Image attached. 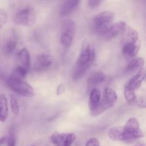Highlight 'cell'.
Masks as SVG:
<instances>
[{
	"label": "cell",
	"instance_id": "cell-1",
	"mask_svg": "<svg viewBox=\"0 0 146 146\" xmlns=\"http://www.w3.org/2000/svg\"><path fill=\"white\" fill-rule=\"evenodd\" d=\"M96 58L95 49L88 41L83 42L81 53L76 62L73 73L74 81L80 79L91 66Z\"/></svg>",
	"mask_w": 146,
	"mask_h": 146
},
{
	"label": "cell",
	"instance_id": "cell-2",
	"mask_svg": "<svg viewBox=\"0 0 146 146\" xmlns=\"http://www.w3.org/2000/svg\"><path fill=\"white\" fill-rule=\"evenodd\" d=\"M122 52L128 59H133L141 48L139 34L135 29L127 25L122 33Z\"/></svg>",
	"mask_w": 146,
	"mask_h": 146
},
{
	"label": "cell",
	"instance_id": "cell-3",
	"mask_svg": "<svg viewBox=\"0 0 146 146\" xmlns=\"http://www.w3.org/2000/svg\"><path fill=\"white\" fill-rule=\"evenodd\" d=\"M115 14L112 11H104L99 13L93 19L92 29L98 35L103 36L113 24Z\"/></svg>",
	"mask_w": 146,
	"mask_h": 146
},
{
	"label": "cell",
	"instance_id": "cell-4",
	"mask_svg": "<svg viewBox=\"0 0 146 146\" xmlns=\"http://www.w3.org/2000/svg\"><path fill=\"white\" fill-rule=\"evenodd\" d=\"M117 100H118V95L115 90L109 87H106L104 89V95L100 101L99 106L96 110L91 113V115L93 116H98L101 115L106 111L113 106Z\"/></svg>",
	"mask_w": 146,
	"mask_h": 146
},
{
	"label": "cell",
	"instance_id": "cell-5",
	"mask_svg": "<svg viewBox=\"0 0 146 146\" xmlns=\"http://www.w3.org/2000/svg\"><path fill=\"white\" fill-rule=\"evenodd\" d=\"M123 142L125 143H133L143 137L139 123L135 118H131L128 120L123 127Z\"/></svg>",
	"mask_w": 146,
	"mask_h": 146
},
{
	"label": "cell",
	"instance_id": "cell-6",
	"mask_svg": "<svg viewBox=\"0 0 146 146\" xmlns=\"http://www.w3.org/2000/svg\"><path fill=\"white\" fill-rule=\"evenodd\" d=\"M36 20V16L33 7L30 6L24 7L19 10L14 15V23L17 25L24 27H31Z\"/></svg>",
	"mask_w": 146,
	"mask_h": 146
},
{
	"label": "cell",
	"instance_id": "cell-7",
	"mask_svg": "<svg viewBox=\"0 0 146 146\" xmlns=\"http://www.w3.org/2000/svg\"><path fill=\"white\" fill-rule=\"evenodd\" d=\"M7 84L11 90L20 96L31 98L35 94L34 88L26 81L23 80H17L9 77L7 80Z\"/></svg>",
	"mask_w": 146,
	"mask_h": 146
},
{
	"label": "cell",
	"instance_id": "cell-8",
	"mask_svg": "<svg viewBox=\"0 0 146 146\" xmlns=\"http://www.w3.org/2000/svg\"><path fill=\"white\" fill-rule=\"evenodd\" d=\"M76 31L75 21L71 19L65 20L61 29V43L65 48H69L73 44Z\"/></svg>",
	"mask_w": 146,
	"mask_h": 146
},
{
	"label": "cell",
	"instance_id": "cell-9",
	"mask_svg": "<svg viewBox=\"0 0 146 146\" xmlns=\"http://www.w3.org/2000/svg\"><path fill=\"white\" fill-rule=\"evenodd\" d=\"M54 64V58L48 53H41L36 56L34 68L37 72H44L49 69Z\"/></svg>",
	"mask_w": 146,
	"mask_h": 146
},
{
	"label": "cell",
	"instance_id": "cell-10",
	"mask_svg": "<svg viewBox=\"0 0 146 146\" xmlns=\"http://www.w3.org/2000/svg\"><path fill=\"white\" fill-rule=\"evenodd\" d=\"M76 135L73 133H60L58 132H54L51 135V143L55 146H71L75 141Z\"/></svg>",
	"mask_w": 146,
	"mask_h": 146
},
{
	"label": "cell",
	"instance_id": "cell-11",
	"mask_svg": "<svg viewBox=\"0 0 146 146\" xmlns=\"http://www.w3.org/2000/svg\"><path fill=\"white\" fill-rule=\"evenodd\" d=\"M127 25L128 24H126V22L123 21H120L118 22L113 23V24L110 27L109 29L106 31V33L102 37L105 38L106 40H110L111 38H115L118 35L122 34Z\"/></svg>",
	"mask_w": 146,
	"mask_h": 146
},
{
	"label": "cell",
	"instance_id": "cell-12",
	"mask_svg": "<svg viewBox=\"0 0 146 146\" xmlns=\"http://www.w3.org/2000/svg\"><path fill=\"white\" fill-rule=\"evenodd\" d=\"M106 75L103 71H98L93 73L87 80V87L88 91H90L93 88H96L98 85L101 84L106 81Z\"/></svg>",
	"mask_w": 146,
	"mask_h": 146
},
{
	"label": "cell",
	"instance_id": "cell-13",
	"mask_svg": "<svg viewBox=\"0 0 146 146\" xmlns=\"http://www.w3.org/2000/svg\"><path fill=\"white\" fill-rule=\"evenodd\" d=\"M101 99V94L98 88H93L90 91L89 100H88V107L91 113L97 109Z\"/></svg>",
	"mask_w": 146,
	"mask_h": 146
},
{
	"label": "cell",
	"instance_id": "cell-14",
	"mask_svg": "<svg viewBox=\"0 0 146 146\" xmlns=\"http://www.w3.org/2000/svg\"><path fill=\"white\" fill-rule=\"evenodd\" d=\"M145 69L143 68L141 70H140L139 71H138V72L130 79V81H128L127 85L131 87L132 88H133L134 90L138 89V88H139L141 86V85H142L143 82L144 80H145Z\"/></svg>",
	"mask_w": 146,
	"mask_h": 146
},
{
	"label": "cell",
	"instance_id": "cell-15",
	"mask_svg": "<svg viewBox=\"0 0 146 146\" xmlns=\"http://www.w3.org/2000/svg\"><path fill=\"white\" fill-rule=\"evenodd\" d=\"M80 2L81 1H77V0H70V1H64L60 9V14L63 17L69 15L75 10H76V9L79 6Z\"/></svg>",
	"mask_w": 146,
	"mask_h": 146
},
{
	"label": "cell",
	"instance_id": "cell-16",
	"mask_svg": "<svg viewBox=\"0 0 146 146\" xmlns=\"http://www.w3.org/2000/svg\"><path fill=\"white\" fill-rule=\"evenodd\" d=\"M108 137L111 140L114 141H124V133L123 127L122 126H115L111 128L108 130Z\"/></svg>",
	"mask_w": 146,
	"mask_h": 146
},
{
	"label": "cell",
	"instance_id": "cell-17",
	"mask_svg": "<svg viewBox=\"0 0 146 146\" xmlns=\"http://www.w3.org/2000/svg\"><path fill=\"white\" fill-rule=\"evenodd\" d=\"M8 101L5 94H0V121L5 122L8 118Z\"/></svg>",
	"mask_w": 146,
	"mask_h": 146
},
{
	"label": "cell",
	"instance_id": "cell-18",
	"mask_svg": "<svg viewBox=\"0 0 146 146\" xmlns=\"http://www.w3.org/2000/svg\"><path fill=\"white\" fill-rule=\"evenodd\" d=\"M17 57L21 66L29 69L30 64H31V57L29 52L27 48H23L20 50L17 54Z\"/></svg>",
	"mask_w": 146,
	"mask_h": 146
},
{
	"label": "cell",
	"instance_id": "cell-19",
	"mask_svg": "<svg viewBox=\"0 0 146 146\" xmlns=\"http://www.w3.org/2000/svg\"><path fill=\"white\" fill-rule=\"evenodd\" d=\"M145 61L143 58H135L131 60L126 67L128 72H134V71H139L144 68Z\"/></svg>",
	"mask_w": 146,
	"mask_h": 146
},
{
	"label": "cell",
	"instance_id": "cell-20",
	"mask_svg": "<svg viewBox=\"0 0 146 146\" xmlns=\"http://www.w3.org/2000/svg\"><path fill=\"white\" fill-rule=\"evenodd\" d=\"M135 91V90H134L133 88L130 87L127 84L124 88V96H125V98L128 105L132 106L135 104L137 97Z\"/></svg>",
	"mask_w": 146,
	"mask_h": 146
},
{
	"label": "cell",
	"instance_id": "cell-21",
	"mask_svg": "<svg viewBox=\"0 0 146 146\" xmlns=\"http://www.w3.org/2000/svg\"><path fill=\"white\" fill-rule=\"evenodd\" d=\"M28 71V68L21 66H19L16 67L14 68L12 74H11V75L9 77L11 78H14V79L23 80L27 76Z\"/></svg>",
	"mask_w": 146,
	"mask_h": 146
},
{
	"label": "cell",
	"instance_id": "cell-22",
	"mask_svg": "<svg viewBox=\"0 0 146 146\" xmlns=\"http://www.w3.org/2000/svg\"><path fill=\"white\" fill-rule=\"evenodd\" d=\"M17 45V39H16V38H14V37L10 38L5 43L4 46H3V51H4V54H11V53L14 52V50L16 49Z\"/></svg>",
	"mask_w": 146,
	"mask_h": 146
},
{
	"label": "cell",
	"instance_id": "cell-23",
	"mask_svg": "<svg viewBox=\"0 0 146 146\" xmlns=\"http://www.w3.org/2000/svg\"><path fill=\"white\" fill-rule=\"evenodd\" d=\"M10 106L13 114L14 115H18L19 113V105L17 99L13 95L10 96Z\"/></svg>",
	"mask_w": 146,
	"mask_h": 146
},
{
	"label": "cell",
	"instance_id": "cell-24",
	"mask_svg": "<svg viewBox=\"0 0 146 146\" xmlns=\"http://www.w3.org/2000/svg\"><path fill=\"white\" fill-rule=\"evenodd\" d=\"M8 20V14L6 10L0 9V29L3 28L4 25L7 24Z\"/></svg>",
	"mask_w": 146,
	"mask_h": 146
},
{
	"label": "cell",
	"instance_id": "cell-25",
	"mask_svg": "<svg viewBox=\"0 0 146 146\" xmlns=\"http://www.w3.org/2000/svg\"><path fill=\"white\" fill-rule=\"evenodd\" d=\"M6 143L7 146H16V137L14 133L11 131L7 137H6Z\"/></svg>",
	"mask_w": 146,
	"mask_h": 146
},
{
	"label": "cell",
	"instance_id": "cell-26",
	"mask_svg": "<svg viewBox=\"0 0 146 146\" xmlns=\"http://www.w3.org/2000/svg\"><path fill=\"white\" fill-rule=\"evenodd\" d=\"M101 3H102V1H98V0H89V1H87L88 7L91 9L97 8V7H99L100 4H101Z\"/></svg>",
	"mask_w": 146,
	"mask_h": 146
},
{
	"label": "cell",
	"instance_id": "cell-27",
	"mask_svg": "<svg viewBox=\"0 0 146 146\" xmlns=\"http://www.w3.org/2000/svg\"><path fill=\"white\" fill-rule=\"evenodd\" d=\"M135 103L137 104V106H138L139 108H145V98L144 96H141L136 99V101Z\"/></svg>",
	"mask_w": 146,
	"mask_h": 146
},
{
	"label": "cell",
	"instance_id": "cell-28",
	"mask_svg": "<svg viewBox=\"0 0 146 146\" xmlns=\"http://www.w3.org/2000/svg\"><path fill=\"white\" fill-rule=\"evenodd\" d=\"M85 146H100V143L97 138H92L88 140Z\"/></svg>",
	"mask_w": 146,
	"mask_h": 146
},
{
	"label": "cell",
	"instance_id": "cell-29",
	"mask_svg": "<svg viewBox=\"0 0 146 146\" xmlns=\"http://www.w3.org/2000/svg\"><path fill=\"white\" fill-rule=\"evenodd\" d=\"M65 90H66V86L64 85V84H60V85L58 86V88H57V90H56L57 95L58 96L61 95V94L65 91Z\"/></svg>",
	"mask_w": 146,
	"mask_h": 146
},
{
	"label": "cell",
	"instance_id": "cell-30",
	"mask_svg": "<svg viewBox=\"0 0 146 146\" xmlns=\"http://www.w3.org/2000/svg\"><path fill=\"white\" fill-rule=\"evenodd\" d=\"M6 137H2V138H0V146L2 145L4 143H6Z\"/></svg>",
	"mask_w": 146,
	"mask_h": 146
},
{
	"label": "cell",
	"instance_id": "cell-31",
	"mask_svg": "<svg viewBox=\"0 0 146 146\" xmlns=\"http://www.w3.org/2000/svg\"><path fill=\"white\" fill-rule=\"evenodd\" d=\"M133 146H145V144L144 142H138L136 144H135V145Z\"/></svg>",
	"mask_w": 146,
	"mask_h": 146
},
{
	"label": "cell",
	"instance_id": "cell-32",
	"mask_svg": "<svg viewBox=\"0 0 146 146\" xmlns=\"http://www.w3.org/2000/svg\"><path fill=\"white\" fill-rule=\"evenodd\" d=\"M31 146H35V145H31Z\"/></svg>",
	"mask_w": 146,
	"mask_h": 146
}]
</instances>
